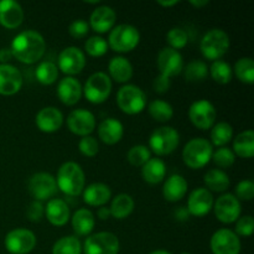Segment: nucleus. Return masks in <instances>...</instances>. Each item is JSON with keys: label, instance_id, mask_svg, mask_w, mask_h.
<instances>
[{"label": "nucleus", "instance_id": "obj_1", "mask_svg": "<svg viewBox=\"0 0 254 254\" xmlns=\"http://www.w3.org/2000/svg\"><path fill=\"white\" fill-rule=\"evenodd\" d=\"M12 57L26 64H36L46 51V42L40 32L26 30L14 37L11 42Z\"/></svg>", "mask_w": 254, "mask_h": 254}, {"label": "nucleus", "instance_id": "obj_2", "mask_svg": "<svg viewBox=\"0 0 254 254\" xmlns=\"http://www.w3.org/2000/svg\"><path fill=\"white\" fill-rule=\"evenodd\" d=\"M84 173L81 166L73 161H67L57 171V189L67 196H78L84 190Z\"/></svg>", "mask_w": 254, "mask_h": 254}, {"label": "nucleus", "instance_id": "obj_3", "mask_svg": "<svg viewBox=\"0 0 254 254\" xmlns=\"http://www.w3.org/2000/svg\"><path fill=\"white\" fill-rule=\"evenodd\" d=\"M212 144L203 138H195L188 141L183 150V160L190 169H201L210 163L212 158Z\"/></svg>", "mask_w": 254, "mask_h": 254}, {"label": "nucleus", "instance_id": "obj_4", "mask_svg": "<svg viewBox=\"0 0 254 254\" xmlns=\"http://www.w3.org/2000/svg\"><path fill=\"white\" fill-rule=\"evenodd\" d=\"M140 41V34L133 25L122 24L113 27L108 37V46L117 52H129Z\"/></svg>", "mask_w": 254, "mask_h": 254}, {"label": "nucleus", "instance_id": "obj_5", "mask_svg": "<svg viewBox=\"0 0 254 254\" xmlns=\"http://www.w3.org/2000/svg\"><path fill=\"white\" fill-rule=\"evenodd\" d=\"M228 49H230V37L221 29L210 30L201 40V54L207 60L217 61L228 51Z\"/></svg>", "mask_w": 254, "mask_h": 254}, {"label": "nucleus", "instance_id": "obj_6", "mask_svg": "<svg viewBox=\"0 0 254 254\" xmlns=\"http://www.w3.org/2000/svg\"><path fill=\"white\" fill-rule=\"evenodd\" d=\"M117 103L122 112L134 116L141 113L145 108L146 96L135 84H126L117 93Z\"/></svg>", "mask_w": 254, "mask_h": 254}, {"label": "nucleus", "instance_id": "obj_7", "mask_svg": "<svg viewBox=\"0 0 254 254\" xmlns=\"http://www.w3.org/2000/svg\"><path fill=\"white\" fill-rule=\"evenodd\" d=\"M84 96L91 103L101 104L108 99L112 92V79L104 72H96L87 79L84 88H82Z\"/></svg>", "mask_w": 254, "mask_h": 254}, {"label": "nucleus", "instance_id": "obj_8", "mask_svg": "<svg viewBox=\"0 0 254 254\" xmlns=\"http://www.w3.org/2000/svg\"><path fill=\"white\" fill-rule=\"evenodd\" d=\"M180 143V135L173 127H160L155 129L149 139L150 149L156 155H169L173 153Z\"/></svg>", "mask_w": 254, "mask_h": 254}, {"label": "nucleus", "instance_id": "obj_9", "mask_svg": "<svg viewBox=\"0 0 254 254\" xmlns=\"http://www.w3.org/2000/svg\"><path fill=\"white\" fill-rule=\"evenodd\" d=\"M119 240L111 232H98L89 236L83 245L84 254H118Z\"/></svg>", "mask_w": 254, "mask_h": 254}, {"label": "nucleus", "instance_id": "obj_10", "mask_svg": "<svg viewBox=\"0 0 254 254\" xmlns=\"http://www.w3.org/2000/svg\"><path fill=\"white\" fill-rule=\"evenodd\" d=\"M4 245L10 254H27L36 246V236L26 228H16L5 236Z\"/></svg>", "mask_w": 254, "mask_h": 254}, {"label": "nucleus", "instance_id": "obj_11", "mask_svg": "<svg viewBox=\"0 0 254 254\" xmlns=\"http://www.w3.org/2000/svg\"><path fill=\"white\" fill-rule=\"evenodd\" d=\"M216 108L207 99H200L193 102L189 109V118L190 122L201 130H207L215 126Z\"/></svg>", "mask_w": 254, "mask_h": 254}, {"label": "nucleus", "instance_id": "obj_12", "mask_svg": "<svg viewBox=\"0 0 254 254\" xmlns=\"http://www.w3.org/2000/svg\"><path fill=\"white\" fill-rule=\"evenodd\" d=\"M29 191L35 201L51 200L57 192L56 179L49 173H36L30 178Z\"/></svg>", "mask_w": 254, "mask_h": 254}, {"label": "nucleus", "instance_id": "obj_13", "mask_svg": "<svg viewBox=\"0 0 254 254\" xmlns=\"http://www.w3.org/2000/svg\"><path fill=\"white\" fill-rule=\"evenodd\" d=\"M210 247L213 254H240L241 241L233 231L221 228L211 237Z\"/></svg>", "mask_w": 254, "mask_h": 254}, {"label": "nucleus", "instance_id": "obj_14", "mask_svg": "<svg viewBox=\"0 0 254 254\" xmlns=\"http://www.w3.org/2000/svg\"><path fill=\"white\" fill-rule=\"evenodd\" d=\"M215 216L220 222L230 225L241 216V202L232 193L220 196L215 202Z\"/></svg>", "mask_w": 254, "mask_h": 254}, {"label": "nucleus", "instance_id": "obj_15", "mask_svg": "<svg viewBox=\"0 0 254 254\" xmlns=\"http://www.w3.org/2000/svg\"><path fill=\"white\" fill-rule=\"evenodd\" d=\"M59 66L57 68L61 69L64 74H78L86 66V57L82 50L76 46L66 47L59 55Z\"/></svg>", "mask_w": 254, "mask_h": 254}, {"label": "nucleus", "instance_id": "obj_16", "mask_svg": "<svg viewBox=\"0 0 254 254\" xmlns=\"http://www.w3.org/2000/svg\"><path fill=\"white\" fill-rule=\"evenodd\" d=\"M67 127L76 135L88 136L96 128V118L87 109H76L67 117Z\"/></svg>", "mask_w": 254, "mask_h": 254}, {"label": "nucleus", "instance_id": "obj_17", "mask_svg": "<svg viewBox=\"0 0 254 254\" xmlns=\"http://www.w3.org/2000/svg\"><path fill=\"white\" fill-rule=\"evenodd\" d=\"M158 67L161 76L170 79L171 77L180 74L184 69L183 56L176 50L165 47L158 55Z\"/></svg>", "mask_w": 254, "mask_h": 254}, {"label": "nucleus", "instance_id": "obj_18", "mask_svg": "<svg viewBox=\"0 0 254 254\" xmlns=\"http://www.w3.org/2000/svg\"><path fill=\"white\" fill-rule=\"evenodd\" d=\"M213 196L207 189L198 188L190 193L188 200V211L196 217L206 216L213 208Z\"/></svg>", "mask_w": 254, "mask_h": 254}, {"label": "nucleus", "instance_id": "obj_19", "mask_svg": "<svg viewBox=\"0 0 254 254\" xmlns=\"http://www.w3.org/2000/svg\"><path fill=\"white\" fill-rule=\"evenodd\" d=\"M22 87V74L12 64H0V94L12 96Z\"/></svg>", "mask_w": 254, "mask_h": 254}, {"label": "nucleus", "instance_id": "obj_20", "mask_svg": "<svg viewBox=\"0 0 254 254\" xmlns=\"http://www.w3.org/2000/svg\"><path fill=\"white\" fill-rule=\"evenodd\" d=\"M35 123L44 133H55L64 124V114L55 107H45L36 114Z\"/></svg>", "mask_w": 254, "mask_h": 254}, {"label": "nucleus", "instance_id": "obj_21", "mask_svg": "<svg viewBox=\"0 0 254 254\" xmlns=\"http://www.w3.org/2000/svg\"><path fill=\"white\" fill-rule=\"evenodd\" d=\"M24 10L19 2L14 0L0 1V24L6 29H16L22 24Z\"/></svg>", "mask_w": 254, "mask_h": 254}, {"label": "nucleus", "instance_id": "obj_22", "mask_svg": "<svg viewBox=\"0 0 254 254\" xmlns=\"http://www.w3.org/2000/svg\"><path fill=\"white\" fill-rule=\"evenodd\" d=\"M117 20V14L111 6L102 5V6L96 7L89 17V24L91 27L98 34H104L108 32L114 27Z\"/></svg>", "mask_w": 254, "mask_h": 254}, {"label": "nucleus", "instance_id": "obj_23", "mask_svg": "<svg viewBox=\"0 0 254 254\" xmlns=\"http://www.w3.org/2000/svg\"><path fill=\"white\" fill-rule=\"evenodd\" d=\"M57 96L66 106H74L82 97V86L78 79L73 77H64L59 82Z\"/></svg>", "mask_w": 254, "mask_h": 254}, {"label": "nucleus", "instance_id": "obj_24", "mask_svg": "<svg viewBox=\"0 0 254 254\" xmlns=\"http://www.w3.org/2000/svg\"><path fill=\"white\" fill-rule=\"evenodd\" d=\"M46 218L51 225L61 227L69 220V207L61 198H51L45 208Z\"/></svg>", "mask_w": 254, "mask_h": 254}, {"label": "nucleus", "instance_id": "obj_25", "mask_svg": "<svg viewBox=\"0 0 254 254\" xmlns=\"http://www.w3.org/2000/svg\"><path fill=\"white\" fill-rule=\"evenodd\" d=\"M124 127L118 119L116 118H107L99 124L98 127V136L104 144L108 145H114L119 143L123 138Z\"/></svg>", "mask_w": 254, "mask_h": 254}, {"label": "nucleus", "instance_id": "obj_26", "mask_svg": "<svg viewBox=\"0 0 254 254\" xmlns=\"http://www.w3.org/2000/svg\"><path fill=\"white\" fill-rule=\"evenodd\" d=\"M112 197V191L108 185L102 183H94L83 190V201L89 206L102 207Z\"/></svg>", "mask_w": 254, "mask_h": 254}, {"label": "nucleus", "instance_id": "obj_27", "mask_svg": "<svg viewBox=\"0 0 254 254\" xmlns=\"http://www.w3.org/2000/svg\"><path fill=\"white\" fill-rule=\"evenodd\" d=\"M188 192V181L181 175H171L163 186V196L169 202H178Z\"/></svg>", "mask_w": 254, "mask_h": 254}, {"label": "nucleus", "instance_id": "obj_28", "mask_svg": "<svg viewBox=\"0 0 254 254\" xmlns=\"http://www.w3.org/2000/svg\"><path fill=\"white\" fill-rule=\"evenodd\" d=\"M108 71L112 78L118 83H126L133 77V66L128 59L116 56L109 61Z\"/></svg>", "mask_w": 254, "mask_h": 254}, {"label": "nucleus", "instance_id": "obj_29", "mask_svg": "<svg viewBox=\"0 0 254 254\" xmlns=\"http://www.w3.org/2000/svg\"><path fill=\"white\" fill-rule=\"evenodd\" d=\"M166 175V165L161 159L154 158L149 159L143 166H141V176L144 181L151 185L161 183Z\"/></svg>", "mask_w": 254, "mask_h": 254}, {"label": "nucleus", "instance_id": "obj_30", "mask_svg": "<svg viewBox=\"0 0 254 254\" xmlns=\"http://www.w3.org/2000/svg\"><path fill=\"white\" fill-rule=\"evenodd\" d=\"M94 225V215L87 208H79L72 216V228L77 236H88L93 231Z\"/></svg>", "mask_w": 254, "mask_h": 254}, {"label": "nucleus", "instance_id": "obj_31", "mask_svg": "<svg viewBox=\"0 0 254 254\" xmlns=\"http://www.w3.org/2000/svg\"><path fill=\"white\" fill-rule=\"evenodd\" d=\"M233 153L240 158L250 159L254 155V133L253 130L242 131L238 134L233 141Z\"/></svg>", "mask_w": 254, "mask_h": 254}, {"label": "nucleus", "instance_id": "obj_32", "mask_svg": "<svg viewBox=\"0 0 254 254\" xmlns=\"http://www.w3.org/2000/svg\"><path fill=\"white\" fill-rule=\"evenodd\" d=\"M203 181L207 190L213 192H223L230 188V178L225 171L220 169H211L203 176Z\"/></svg>", "mask_w": 254, "mask_h": 254}, {"label": "nucleus", "instance_id": "obj_33", "mask_svg": "<svg viewBox=\"0 0 254 254\" xmlns=\"http://www.w3.org/2000/svg\"><path fill=\"white\" fill-rule=\"evenodd\" d=\"M134 210V200L131 196L127 193H119L112 200L111 207V216H113L117 220H124L128 217Z\"/></svg>", "mask_w": 254, "mask_h": 254}, {"label": "nucleus", "instance_id": "obj_34", "mask_svg": "<svg viewBox=\"0 0 254 254\" xmlns=\"http://www.w3.org/2000/svg\"><path fill=\"white\" fill-rule=\"evenodd\" d=\"M233 138V128L226 122L215 124L211 130V144L216 146H225Z\"/></svg>", "mask_w": 254, "mask_h": 254}, {"label": "nucleus", "instance_id": "obj_35", "mask_svg": "<svg viewBox=\"0 0 254 254\" xmlns=\"http://www.w3.org/2000/svg\"><path fill=\"white\" fill-rule=\"evenodd\" d=\"M82 246L76 236H66L56 241L52 247V254H81Z\"/></svg>", "mask_w": 254, "mask_h": 254}, {"label": "nucleus", "instance_id": "obj_36", "mask_svg": "<svg viewBox=\"0 0 254 254\" xmlns=\"http://www.w3.org/2000/svg\"><path fill=\"white\" fill-rule=\"evenodd\" d=\"M208 73L211 74L213 81L217 82V83L227 84L230 83L233 77V69L227 62L217 60V61L212 62L210 69H208Z\"/></svg>", "mask_w": 254, "mask_h": 254}, {"label": "nucleus", "instance_id": "obj_37", "mask_svg": "<svg viewBox=\"0 0 254 254\" xmlns=\"http://www.w3.org/2000/svg\"><path fill=\"white\" fill-rule=\"evenodd\" d=\"M36 78L40 83L49 86L56 82L57 77H59V68L56 64L51 61H44L36 67Z\"/></svg>", "mask_w": 254, "mask_h": 254}, {"label": "nucleus", "instance_id": "obj_38", "mask_svg": "<svg viewBox=\"0 0 254 254\" xmlns=\"http://www.w3.org/2000/svg\"><path fill=\"white\" fill-rule=\"evenodd\" d=\"M149 114L155 119L156 122H169L174 116V109L170 103L165 101L156 99L149 104Z\"/></svg>", "mask_w": 254, "mask_h": 254}, {"label": "nucleus", "instance_id": "obj_39", "mask_svg": "<svg viewBox=\"0 0 254 254\" xmlns=\"http://www.w3.org/2000/svg\"><path fill=\"white\" fill-rule=\"evenodd\" d=\"M235 73L241 82L252 84L254 82V62L251 57H242L235 64Z\"/></svg>", "mask_w": 254, "mask_h": 254}, {"label": "nucleus", "instance_id": "obj_40", "mask_svg": "<svg viewBox=\"0 0 254 254\" xmlns=\"http://www.w3.org/2000/svg\"><path fill=\"white\" fill-rule=\"evenodd\" d=\"M208 67L203 61H191L185 67V78L189 82H201L207 78Z\"/></svg>", "mask_w": 254, "mask_h": 254}, {"label": "nucleus", "instance_id": "obj_41", "mask_svg": "<svg viewBox=\"0 0 254 254\" xmlns=\"http://www.w3.org/2000/svg\"><path fill=\"white\" fill-rule=\"evenodd\" d=\"M127 158L133 166H143L149 159H151V154L145 145H134L129 149Z\"/></svg>", "mask_w": 254, "mask_h": 254}, {"label": "nucleus", "instance_id": "obj_42", "mask_svg": "<svg viewBox=\"0 0 254 254\" xmlns=\"http://www.w3.org/2000/svg\"><path fill=\"white\" fill-rule=\"evenodd\" d=\"M84 50L92 57H101L108 51V44L101 36H92L84 44Z\"/></svg>", "mask_w": 254, "mask_h": 254}, {"label": "nucleus", "instance_id": "obj_43", "mask_svg": "<svg viewBox=\"0 0 254 254\" xmlns=\"http://www.w3.org/2000/svg\"><path fill=\"white\" fill-rule=\"evenodd\" d=\"M211 160H212L218 168H230V166H232L233 164H235L236 155L232 151V149L222 146V148L213 151Z\"/></svg>", "mask_w": 254, "mask_h": 254}, {"label": "nucleus", "instance_id": "obj_44", "mask_svg": "<svg viewBox=\"0 0 254 254\" xmlns=\"http://www.w3.org/2000/svg\"><path fill=\"white\" fill-rule=\"evenodd\" d=\"M166 40H168V44L171 46L170 49L178 51L179 49H183V47L186 46L189 41V36L188 32L181 29V27H173L166 35Z\"/></svg>", "mask_w": 254, "mask_h": 254}, {"label": "nucleus", "instance_id": "obj_45", "mask_svg": "<svg viewBox=\"0 0 254 254\" xmlns=\"http://www.w3.org/2000/svg\"><path fill=\"white\" fill-rule=\"evenodd\" d=\"M78 149L84 156H88V158H92V156L97 155L99 150L98 141L96 140V138L93 136H83V138L79 140Z\"/></svg>", "mask_w": 254, "mask_h": 254}, {"label": "nucleus", "instance_id": "obj_46", "mask_svg": "<svg viewBox=\"0 0 254 254\" xmlns=\"http://www.w3.org/2000/svg\"><path fill=\"white\" fill-rule=\"evenodd\" d=\"M254 222L252 216H242L237 220V223H236V235L242 236V237H250L253 232Z\"/></svg>", "mask_w": 254, "mask_h": 254}, {"label": "nucleus", "instance_id": "obj_47", "mask_svg": "<svg viewBox=\"0 0 254 254\" xmlns=\"http://www.w3.org/2000/svg\"><path fill=\"white\" fill-rule=\"evenodd\" d=\"M254 196V184L251 180H243L236 188V197L238 200L251 201Z\"/></svg>", "mask_w": 254, "mask_h": 254}, {"label": "nucleus", "instance_id": "obj_48", "mask_svg": "<svg viewBox=\"0 0 254 254\" xmlns=\"http://www.w3.org/2000/svg\"><path fill=\"white\" fill-rule=\"evenodd\" d=\"M89 31V25L84 21L83 19L74 20L73 22H71L68 27V32L72 37L74 39H83Z\"/></svg>", "mask_w": 254, "mask_h": 254}, {"label": "nucleus", "instance_id": "obj_49", "mask_svg": "<svg viewBox=\"0 0 254 254\" xmlns=\"http://www.w3.org/2000/svg\"><path fill=\"white\" fill-rule=\"evenodd\" d=\"M45 213V207L40 201H32L26 210V216L31 222H39Z\"/></svg>", "mask_w": 254, "mask_h": 254}, {"label": "nucleus", "instance_id": "obj_50", "mask_svg": "<svg viewBox=\"0 0 254 254\" xmlns=\"http://www.w3.org/2000/svg\"><path fill=\"white\" fill-rule=\"evenodd\" d=\"M153 88L156 93H165V92H168L169 88H170V79L159 74V76L154 79Z\"/></svg>", "mask_w": 254, "mask_h": 254}, {"label": "nucleus", "instance_id": "obj_51", "mask_svg": "<svg viewBox=\"0 0 254 254\" xmlns=\"http://www.w3.org/2000/svg\"><path fill=\"white\" fill-rule=\"evenodd\" d=\"M11 59H12L11 50L0 49V64H6Z\"/></svg>", "mask_w": 254, "mask_h": 254}, {"label": "nucleus", "instance_id": "obj_52", "mask_svg": "<svg viewBox=\"0 0 254 254\" xmlns=\"http://www.w3.org/2000/svg\"><path fill=\"white\" fill-rule=\"evenodd\" d=\"M190 216L191 215L189 213L188 208L186 207H179L178 210L175 211V217H176V220H179V221H188Z\"/></svg>", "mask_w": 254, "mask_h": 254}, {"label": "nucleus", "instance_id": "obj_53", "mask_svg": "<svg viewBox=\"0 0 254 254\" xmlns=\"http://www.w3.org/2000/svg\"><path fill=\"white\" fill-rule=\"evenodd\" d=\"M97 216H98V218H101V220H108L109 217H111V211H109L108 207H104V206H102V207L98 208V211H97Z\"/></svg>", "mask_w": 254, "mask_h": 254}, {"label": "nucleus", "instance_id": "obj_54", "mask_svg": "<svg viewBox=\"0 0 254 254\" xmlns=\"http://www.w3.org/2000/svg\"><path fill=\"white\" fill-rule=\"evenodd\" d=\"M208 0H190V4L195 7H202L208 4Z\"/></svg>", "mask_w": 254, "mask_h": 254}, {"label": "nucleus", "instance_id": "obj_55", "mask_svg": "<svg viewBox=\"0 0 254 254\" xmlns=\"http://www.w3.org/2000/svg\"><path fill=\"white\" fill-rule=\"evenodd\" d=\"M158 4L161 5V6H164V7H169V6H174V5L179 4V1L178 0H171V1H161V0H159Z\"/></svg>", "mask_w": 254, "mask_h": 254}, {"label": "nucleus", "instance_id": "obj_56", "mask_svg": "<svg viewBox=\"0 0 254 254\" xmlns=\"http://www.w3.org/2000/svg\"><path fill=\"white\" fill-rule=\"evenodd\" d=\"M150 254H171V253H170V252H168V251L158 250V251H154V252H151Z\"/></svg>", "mask_w": 254, "mask_h": 254}, {"label": "nucleus", "instance_id": "obj_57", "mask_svg": "<svg viewBox=\"0 0 254 254\" xmlns=\"http://www.w3.org/2000/svg\"><path fill=\"white\" fill-rule=\"evenodd\" d=\"M181 254H191V253H188V252H184V253H181Z\"/></svg>", "mask_w": 254, "mask_h": 254}]
</instances>
